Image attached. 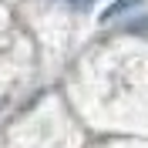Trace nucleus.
<instances>
[{
	"label": "nucleus",
	"instance_id": "nucleus-3",
	"mask_svg": "<svg viewBox=\"0 0 148 148\" xmlns=\"http://www.w3.org/2000/svg\"><path fill=\"white\" fill-rule=\"evenodd\" d=\"M67 3H71V7H77V10H88L94 0H67Z\"/></svg>",
	"mask_w": 148,
	"mask_h": 148
},
{
	"label": "nucleus",
	"instance_id": "nucleus-1",
	"mask_svg": "<svg viewBox=\"0 0 148 148\" xmlns=\"http://www.w3.org/2000/svg\"><path fill=\"white\" fill-rule=\"evenodd\" d=\"M138 3H141V0H114V3L101 14V20H114V17H121V14H128L131 7H138Z\"/></svg>",
	"mask_w": 148,
	"mask_h": 148
},
{
	"label": "nucleus",
	"instance_id": "nucleus-2",
	"mask_svg": "<svg viewBox=\"0 0 148 148\" xmlns=\"http://www.w3.org/2000/svg\"><path fill=\"white\" fill-rule=\"evenodd\" d=\"M125 30H148V17H141V20H131V24H125Z\"/></svg>",
	"mask_w": 148,
	"mask_h": 148
}]
</instances>
